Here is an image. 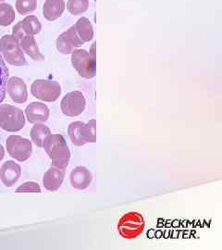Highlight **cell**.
Listing matches in <instances>:
<instances>
[{
    "label": "cell",
    "instance_id": "cell-1",
    "mask_svg": "<svg viewBox=\"0 0 222 250\" xmlns=\"http://www.w3.org/2000/svg\"><path fill=\"white\" fill-rule=\"evenodd\" d=\"M44 151L52 161L51 166L66 169L71 160V150L61 134H50L43 144Z\"/></svg>",
    "mask_w": 222,
    "mask_h": 250
},
{
    "label": "cell",
    "instance_id": "cell-2",
    "mask_svg": "<svg viewBox=\"0 0 222 250\" xmlns=\"http://www.w3.org/2000/svg\"><path fill=\"white\" fill-rule=\"evenodd\" d=\"M145 227L144 218L140 212L125 213L118 223V232L125 239H134L142 234Z\"/></svg>",
    "mask_w": 222,
    "mask_h": 250
},
{
    "label": "cell",
    "instance_id": "cell-3",
    "mask_svg": "<svg viewBox=\"0 0 222 250\" xmlns=\"http://www.w3.org/2000/svg\"><path fill=\"white\" fill-rule=\"evenodd\" d=\"M0 54L12 66H25L27 61L18 39L12 35H5L0 38Z\"/></svg>",
    "mask_w": 222,
    "mask_h": 250
},
{
    "label": "cell",
    "instance_id": "cell-4",
    "mask_svg": "<svg viewBox=\"0 0 222 250\" xmlns=\"http://www.w3.org/2000/svg\"><path fill=\"white\" fill-rule=\"evenodd\" d=\"M71 64L81 77L93 79L97 74L96 56L85 49L77 48L71 53Z\"/></svg>",
    "mask_w": 222,
    "mask_h": 250
},
{
    "label": "cell",
    "instance_id": "cell-5",
    "mask_svg": "<svg viewBox=\"0 0 222 250\" xmlns=\"http://www.w3.org/2000/svg\"><path fill=\"white\" fill-rule=\"evenodd\" d=\"M24 126L25 117L20 108L8 104L0 105V128L7 132L16 133Z\"/></svg>",
    "mask_w": 222,
    "mask_h": 250
},
{
    "label": "cell",
    "instance_id": "cell-6",
    "mask_svg": "<svg viewBox=\"0 0 222 250\" xmlns=\"http://www.w3.org/2000/svg\"><path fill=\"white\" fill-rule=\"evenodd\" d=\"M31 93L36 99L44 102H54L61 95V86L56 81L38 79L32 83Z\"/></svg>",
    "mask_w": 222,
    "mask_h": 250
},
{
    "label": "cell",
    "instance_id": "cell-7",
    "mask_svg": "<svg viewBox=\"0 0 222 250\" xmlns=\"http://www.w3.org/2000/svg\"><path fill=\"white\" fill-rule=\"evenodd\" d=\"M6 147L9 156L19 162L29 160L33 153L32 142L20 135L9 136L6 141Z\"/></svg>",
    "mask_w": 222,
    "mask_h": 250
},
{
    "label": "cell",
    "instance_id": "cell-8",
    "mask_svg": "<svg viewBox=\"0 0 222 250\" xmlns=\"http://www.w3.org/2000/svg\"><path fill=\"white\" fill-rule=\"evenodd\" d=\"M86 107V100L80 91H72L63 97L61 108L63 114L67 117L81 115Z\"/></svg>",
    "mask_w": 222,
    "mask_h": 250
},
{
    "label": "cell",
    "instance_id": "cell-9",
    "mask_svg": "<svg viewBox=\"0 0 222 250\" xmlns=\"http://www.w3.org/2000/svg\"><path fill=\"white\" fill-rule=\"evenodd\" d=\"M56 44L57 49L60 53L68 55L72 53L75 49L81 47L84 43L78 36L74 25H72L58 37Z\"/></svg>",
    "mask_w": 222,
    "mask_h": 250
},
{
    "label": "cell",
    "instance_id": "cell-10",
    "mask_svg": "<svg viewBox=\"0 0 222 250\" xmlns=\"http://www.w3.org/2000/svg\"><path fill=\"white\" fill-rule=\"evenodd\" d=\"M41 30L42 24L39 19L34 15H29L13 26L12 36L20 41L25 36H35L38 35Z\"/></svg>",
    "mask_w": 222,
    "mask_h": 250
},
{
    "label": "cell",
    "instance_id": "cell-11",
    "mask_svg": "<svg viewBox=\"0 0 222 250\" xmlns=\"http://www.w3.org/2000/svg\"><path fill=\"white\" fill-rule=\"evenodd\" d=\"M7 91L10 99L17 104L25 103L28 99L26 84L20 77L14 76L9 78L7 83Z\"/></svg>",
    "mask_w": 222,
    "mask_h": 250
},
{
    "label": "cell",
    "instance_id": "cell-12",
    "mask_svg": "<svg viewBox=\"0 0 222 250\" xmlns=\"http://www.w3.org/2000/svg\"><path fill=\"white\" fill-rule=\"evenodd\" d=\"M21 175V168L15 161H6L0 169V178L5 187H13Z\"/></svg>",
    "mask_w": 222,
    "mask_h": 250
},
{
    "label": "cell",
    "instance_id": "cell-13",
    "mask_svg": "<svg viewBox=\"0 0 222 250\" xmlns=\"http://www.w3.org/2000/svg\"><path fill=\"white\" fill-rule=\"evenodd\" d=\"M25 115L27 121L30 124L35 125L39 123H45L49 118L50 110L44 103L32 102L27 106Z\"/></svg>",
    "mask_w": 222,
    "mask_h": 250
},
{
    "label": "cell",
    "instance_id": "cell-14",
    "mask_svg": "<svg viewBox=\"0 0 222 250\" xmlns=\"http://www.w3.org/2000/svg\"><path fill=\"white\" fill-rule=\"evenodd\" d=\"M65 169H61L58 167L51 166L48 170L44 172L43 177L44 188L50 191L55 192L59 190L62 186L63 181L65 178Z\"/></svg>",
    "mask_w": 222,
    "mask_h": 250
},
{
    "label": "cell",
    "instance_id": "cell-15",
    "mask_svg": "<svg viewBox=\"0 0 222 250\" xmlns=\"http://www.w3.org/2000/svg\"><path fill=\"white\" fill-rule=\"evenodd\" d=\"M92 180V173L86 167L77 166L71 170L70 175L71 187L77 190H84L88 188Z\"/></svg>",
    "mask_w": 222,
    "mask_h": 250
},
{
    "label": "cell",
    "instance_id": "cell-16",
    "mask_svg": "<svg viewBox=\"0 0 222 250\" xmlns=\"http://www.w3.org/2000/svg\"><path fill=\"white\" fill-rule=\"evenodd\" d=\"M65 9V0H45L43 6V16L46 21H54L62 16Z\"/></svg>",
    "mask_w": 222,
    "mask_h": 250
},
{
    "label": "cell",
    "instance_id": "cell-17",
    "mask_svg": "<svg viewBox=\"0 0 222 250\" xmlns=\"http://www.w3.org/2000/svg\"><path fill=\"white\" fill-rule=\"evenodd\" d=\"M19 42L22 51L25 52L30 58H32V60H34L35 62L44 61V55L40 52L36 38L34 36H25Z\"/></svg>",
    "mask_w": 222,
    "mask_h": 250
},
{
    "label": "cell",
    "instance_id": "cell-18",
    "mask_svg": "<svg viewBox=\"0 0 222 250\" xmlns=\"http://www.w3.org/2000/svg\"><path fill=\"white\" fill-rule=\"evenodd\" d=\"M75 29L78 36L83 43L90 42L94 38V28L92 26L91 21L85 17L79 19L75 23Z\"/></svg>",
    "mask_w": 222,
    "mask_h": 250
},
{
    "label": "cell",
    "instance_id": "cell-19",
    "mask_svg": "<svg viewBox=\"0 0 222 250\" xmlns=\"http://www.w3.org/2000/svg\"><path fill=\"white\" fill-rule=\"evenodd\" d=\"M50 134H51L50 129L46 125H43L42 123L35 124L30 133L32 141L38 147H43L44 139Z\"/></svg>",
    "mask_w": 222,
    "mask_h": 250
},
{
    "label": "cell",
    "instance_id": "cell-20",
    "mask_svg": "<svg viewBox=\"0 0 222 250\" xmlns=\"http://www.w3.org/2000/svg\"><path fill=\"white\" fill-rule=\"evenodd\" d=\"M81 138L84 144L97 142V121L91 120L81 126Z\"/></svg>",
    "mask_w": 222,
    "mask_h": 250
},
{
    "label": "cell",
    "instance_id": "cell-21",
    "mask_svg": "<svg viewBox=\"0 0 222 250\" xmlns=\"http://www.w3.org/2000/svg\"><path fill=\"white\" fill-rule=\"evenodd\" d=\"M15 18V10L12 6L7 3H0V26H9Z\"/></svg>",
    "mask_w": 222,
    "mask_h": 250
},
{
    "label": "cell",
    "instance_id": "cell-22",
    "mask_svg": "<svg viewBox=\"0 0 222 250\" xmlns=\"http://www.w3.org/2000/svg\"><path fill=\"white\" fill-rule=\"evenodd\" d=\"M84 123L82 122H74L68 127V134L71 138V143L74 146H81L85 145L81 138V126Z\"/></svg>",
    "mask_w": 222,
    "mask_h": 250
},
{
    "label": "cell",
    "instance_id": "cell-23",
    "mask_svg": "<svg viewBox=\"0 0 222 250\" xmlns=\"http://www.w3.org/2000/svg\"><path fill=\"white\" fill-rule=\"evenodd\" d=\"M9 79V69L0 54V104L3 102L7 93V83Z\"/></svg>",
    "mask_w": 222,
    "mask_h": 250
},
{
    "label": "cell",
    "instance_id": "cell-24",
    "mask_svg": "<svg viewBox=\"0 0 222 250\" xmlns=\"http://www.w3.org/2000/svg\"><path fill=\"white\" fill-rule=\"evenodd\" d=\"M89 8V0H68L67 9L73 16L83 14Z\"/></svg>",
    "mask_w": 222,
    "mask_h": 250
},
{
    "label": "cell",
    "instance_id": "cell-25",
    "mask_svg": "<svg viewBox=\"0 0 222 250\" xmlns=\"http://www.w3.org/2000/svg\"><path fill=\"white\" fill-rule=\"evenodd\" d=\"M37 8V0H17L16 9L20 15H27L34 12Z\"/></svg>",
    "mask_w": 222,
    "mask_h": 250
},
{
    "label": "cell",
    "instance_id": "cell-26",
    "mask_svg": "<svg viewBox=\"0 0 222 250\" xmlns=\"http://www.w3.org/2000/svg\"><path fill=\"white\" fill-rule=\"evenodd\" d=\"M17 193H24V192H34V193H41V188L36 182H27L23 185L20 186L17 190Z\"/></svg>",
    "mask_w": 222,
    "mask_h": 250
},
{
    "label": "cell",
    "instance_id": "cell-27",
    "mask_svg": "<svg viewBox=\"0 0 222 250\" xmlns=\"http://www.w3.org/2000/svg\"><path fill=\"white\" fill-rule=\"evenodd\" d=\"M5 157V149L2 145H0V161H2Z\"/></svg>",
    "mask_w": 222,
    "mask_h": 250
},
{
    "label": "cell",
    "instance_id": "cell-28",
    "mask_svg": "<svg viewBox=\"0 0 222 250\" xmlns=\"http://www.w3.org/2000/svg\"><path fill=\"white\" fill-rule=\"evenodd\" d=\"M3 1H5V0H0V2H3Z\"/></svg>",
    "mask_w": 222,
    "mask_h": 250
},
{
    "label": "cell",
    "instance_id": "cell-29",
    "mask_svg": "<svg viewBox=\"0 0 222 250\" xmlns=\"http://www.w3.org/2000/svg\"><path fill=\"white\" fill-rule=\"evenodd\" d=\"M94 1H97V0H94Z\"/></svg>",
    "mask_w": 222,
    "mask_h": 250
}]
</instances>
